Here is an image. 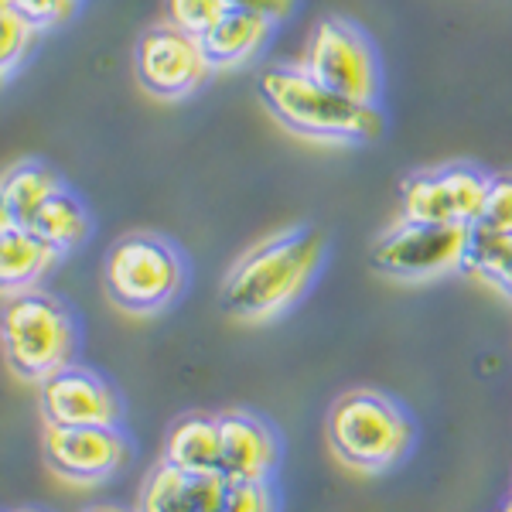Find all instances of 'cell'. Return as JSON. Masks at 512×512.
Segmentation results:
<instances>
[{
    "label": "cell",
    "instance_id": "1",
    "mask_svg": "<svg viewBox=\"0 0 512 512\" xmlns=\"http://www.w3.org/2000/svg\"><path fill=\"white\" fill-rule=\"evenodd\" d=\"M321 260H325V236L311 226H294L260 239L222 280V311L239 321H270L284 315L311 287Z\"/></svg>",
    "mask_w": 512,
    "mask_h": 512
},
{
    "label": "cell",
    "instance_id": "2",
    "mask_svg": "<svg viewBox=\"0 0 512 512\" xmlns=\"http://www.w3.org/2000/svg\"><path fill=\"white\" fill-rule=\"evenodd\" d=\"M256 93L280 127L321 144H369L383 134L376 103H355L311 79L301 65H274L260 72Z\"/></svg>",
    "mask_w": 512,
    "mask_h": 512
},
{
    "label": "cell",
    "instance_id": "3",
    "mask_svg": "<svg viewBox=\"0 0 512 512\" xmlns=\"http://www.w3.org/2000/svg\"><path fill=\"white\" fill-rule=\"evenodd\" d=\"M328 448L352 472H390L407 458L414 427L407 414L376 390H352L338 396L325 420Z\"/></svg>",
    "mask_w": 512,
    "mask_h": 512
},
{
    "label": "cell",
    "instance_id": "4",
    "mask_svg": "<svg viewBox=\"0 0 512 512\" xmlns=\"http://www.w3.org/2000/svg\"><path fill=\"white\" fill-rule=\"evenodd\" d=\"M0 342L14 376L24 383H45L76 355V321L59 297L38 287L4 294Z\"/></svg>",
    "mask_w": 512,
    "mask_h": 512
},
{
    "label": "cell",
    "instance_id": "5",
    "mask_svg": "<svg viewBox=\"0 0 512 512\" xmlns=\"http://www.w3.org/2000/svg\"><path fill=\"white\" fill-rule=\"evenodd\" d=\"M106 297L127 315H158L185 287V260L168 239L130 233L103 260Z\"/></svg>",
    "mask_w": 512,
    "mask_h": 512
},
{
    "label": "cell",
    "instance_id": "6",
    "mask_svg": "<svg viewBox=\"0 0 512 512\" xmlns=\"http://www.w3.org/2000/svg\"><path fill=\"white\" fill-rule=\"evenodd\" d=\"M472 226L396 219L373 243L369 263L393 280H434L465 267Z\"/></svg>",
    "mask_w": 512,
    "mask_h": 512
},
{
    "label": "cell",
    "instance_id": "7",
    "mask_svg": "<svg viewBox=\"0 0 512 512\" xmlns=\"http://www.w3.org/2000/svg\"><path fill=\"white\" fill-rule=\"evenodd\" d=\"M301 69L332 93L376 103L379 99V62L369 38L345 18H325L311 28L301 55Z\"/></svg>",
    "mask_w": 512,
    "mask_h": 512
},
{
    "label": "cell",
    "instance_id": "8",
    "mask_svg": "<svg viewBox=\"0 0 512 512\" xmlns=\"http://www.w3.org/2000/svg\"><path fill=\"white\" fill-rule=\"evenodd\" d=\"M492 178L475 164H444V168L417 171L403 181L400 209L414 222H451L475 226L489 202Z\"/></svg>",
    "mask_w": 512,
    "mask_h": 512
},
{
    "label": "cell",
    "instance_id": "9",
    "mask_svg": "<svg viewBox=\"0 0 512 512\" xmlns=\"http://www.w3.org/2000/svg\"><path fill=\"white\" fill-rule=\"evenodd\" d=\"M134 72L151 96L185 99L209 79L212 65L205 59L202 38L185 35L175 24L164 21L140 35L134 48Z\"/></svg>",
    "mask_w": 512,
    "mask_h": 512
},
{
    "label": "cell",
    "instance_id": "10",
    "mask_svg": "<svg viewBox=\"0 0 512 512\" xmlns=\"http://www.w3.org/2000/svg\"><path fill=\"white\" fill-rule=\"evenodd\" d=\"M45 427H120V400L93 369L69 362L38 383Z\"/></svg>",
    "mask_w": 512,
    "mask_h": 512
},
{
    "label": "cell",
    "instance_id": "11",
    "mask_svg": "<svg viewBox=\"0 0 512 512\" xmlns=\"http://www.w3.org/2000/svg\"><path fill=\"white\" fill-rule=\"evenodd\" d=\"M130 441L120 427H48L45 461L72 485L106 482L127 465Z\"/></svg>",
    "mask_w": 512,
    "mask_h": 512
},
{
    "label": "cell",
    "instance_id": "12",
    "mask_svg": "<svg viewBox=\"0 0 512 512\" xmlns=\"http://www.w3.org/2000/svg\"><path fill=\"white\" fill-rule=\"evenodd\" d=\"M222 424V475L270 482L277 468V437L270 424L250 410L219 414Z\"/></svg>",
    "mask_w": 512,
    "mask_h": 512
},
{
    "label": "cell",
    "instance_id": "13",
    "mask_svg": "<svg viewBox=\"0 0 512 512\" xmlns=\"http://www.w3.org/2000/svg\"><path fill=\"white\" fill-rule=\"evenodd\" d=\"M164 465L188 478L222 475V424L212 414H188L171 424L164 437Z\"/></svg>",
    "mask_w": 512,
    "mask_h": 512
},
{
    "label": "cell",
    "instance_id": "14",
    "mask_svg": "<svg viewBox=\"0 0 512 512\" xmlns=\"http://www.w3.org/2000/svg\"><path fill=\"white\" fill-rule=\"evenodd\" d=\"M59 253L31 226L0 222V287L4 294H18L38 287V280L55 267Z\"/></svg>",
    "mask_w": 512,
    "mask_h": 512
},
{
    "label": "cell",
    "instance_id": "15",
    "mask_svg": "<svg viewBox=\"0 0 512 512\" xmlns=\"http://www.w3.org/2000/svg\"><path fill=\"white\" fill-rule=\"evenodd\" d=\"M270 35V21L260 18L243 7H229L222 18L202 35L205 59H209L212 72L216 69H236V65L250 62L263 48Z\"/></svg>",
    "mask_w": 512,
    "mask_h": 512
},
{
    "label": "cell",
    "instance_id": "16",
    "mask_svg": "<svg viewBox=\"0 0 512 512\" xmlns=\"http://www.w3.org/2000/svg\"><path fill=\"white\" fill-rule=\"evenodd\" d=\"M62 178L41 161H14L0 181V222L28 226L52 195L62 192Z\"/></svg>",
    "mask_w": 512,
    "mask_h": 512
},
{
    "label": "cell",
    "instance_id": "17",
    "mask_svg": "<svg viewBox=\"0 0 512 512\" xmlns=\"http://www.w3.org/2000/svg\"><path fill=\"white\" fill-rule=\"evenodd\" d=\"M28 226L35 229V233L62 256V253H72L76 246L86 243L93 222H89L86 205H82L79 198L69 192V188H62L59 195H52L45 205H41L38 216L31 219Z\"/></svg>",
    "mask_w": 512,
    "mask_h": 512
},
{
    "label": "cell",
    "instance_id": "18",
    "mask_svg": "<svg viewBox=\"0 0 512 512\" xmlns=\"http://www.w3.org/2000/svg\"><path fill=\"white\" fill-rule=\"evenodd\" d=\"M195 492H198L202 512H274L270 482L205 475V478H195Z\"/></svg>",
    "mask_w": 512,
    "mask_h": 512
},
{
    "label": "cell",
    "instance_id": "19",
    "mask_svg": "<svg viewBox=\"0 0 512 512\" xmlns=\"http://www.w3.org/2000/svg\"><path fill=\"white\" fill-rule=\"evenodd\" d=\"M461 270H468L478 280L492 284L495 291L512 297V233L472 226V243H468V256Z\"/></svg>",
    "mask_w": 512,
    "mask_h": 512
},
{
    "label": "cell",
    "instance_id": "20",
    "mask_svg": "<svg viewBox=\"0 0 512 512\" xmlns=\"http://www.w3.org/2000/svg\"><path fill=\"white\" fill-rule=\"evenodd\" d=\"M137 512H202L195 492V478L181 475L178 468L161 465L147 475L144 489H140Z\"/></svg>",
    "mask_w": 512,
    "mask_h": 512
},
{
    "label": "cell",
    "instance_id": "21",
    "mask_svg": "<svg viewBox=\"0 0 512 512\" xmlns=\"http://www.w3.org/2000/svg\"><path fill=\"white\" fill-rule=\"evenodd\" d=\"M35 31L38 28L24 18V14H18L7 4H0V69H4V79H11L14 69L24 62V55L31 52Z\"/></svg>",
    "mask_w": 512,
    "mask_h": 512
},
{
    "label": "cell",
    "instance_id": "22",
    "mask_svg": "<svg viewBox=\"0 0 512 512\" xmlns=\"http://www.w3.org/2000/svg\"><path fill=\"white\" fill-rule=\"evenodd\" d=\"M226 11L229 0H164V21L195 38H202Z\"/></svg>",
    "mask_w": 512,
    "mask_h": 512
},
{
    "label": "cell",
    "instance_id": "23",
    "mask_svg": "<svg viewBox=\"0 0 512 512\" xmlns=\"http://www.w3.org/2000/svg\"><path fill=\"white\" fill-rule=\"evenodd\" d=\"M475 226H489V229H499V233H512V175L492 178L489 202H485V212Z\"/></svg>",
    "mask_w": 512,
    "mask_h": 512
},
{
    "label": "cell",
    "instance_id": "24",
    "mask_svg": "<svg viewBox=\"0 0 512 512\" xmlns=\"http://www.w3.org/2000/svg\"><path fill=\"white\" fill-rule=\"evenodd\" d=\"M0 4L14 7V11L24 14L35 28H52V24H62L65 18H72L79 0H0Z\"/></svg>",
    "mask_w": 512,
    "mask_h": 512
},
{
    "label": "cell",
    "instance_id": "25",
    "mask_svg": "<svg viewBox=\"0 0 512 512\" xmlns=\"http://www.w3.org/2000/svg\"><path fill=\"white\" fill-rule=\"evenodd\" d=\"M229 7H243V11H253L274 24L284 21L294 11V0H229Z\"/></svg>",
    "mask_w": 512,
    "mask_h": 512
},
{
    "label": "cell",
    "instance_id": "26",
    "mask_svg": "<svg viewBox=\"0 0 512 512\" xmlns=\"http://www.w3.org/2000/svg\"><path fill=\"white\" fill-rule=\"evenodd\" d=\"M89 512H120V509H110V506H96V509H89Z\"/></svg>",
    "mask_w": 512,
    "mask_h": 512
},
{
    "label": "cell",
    "instance_id": "27",
    "mask_svg": "<svg viewBox=\"0 0 512 512\" xmlns=\"http://www.w3.org/2000/svg\"><path fill=\"white\" fill-rule=\"evenodd\" d=\"M502 512H512V499L506 502V506H502Z\"/></svg>",
    "mask_w": 512,
    "mask_h": 512
},
{
    "label": "cell",
    "instance_id": "28",
    "mask_svg": "<svg viewBox=\"0 0 512 512\" xmlns=\"http://www.w3.org/2000/svg\"><path fill=\"white\" fill-rule=\"evenodd\" d=\"M18 512H35V509H18Z\"/></svg>",
    "mask_w": 512,
    "mask_h": 512
}]
</instances>
